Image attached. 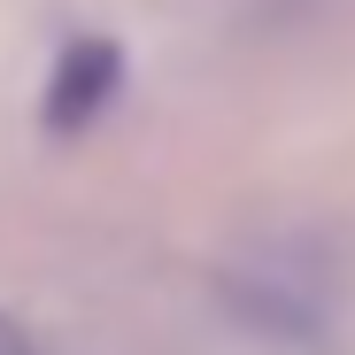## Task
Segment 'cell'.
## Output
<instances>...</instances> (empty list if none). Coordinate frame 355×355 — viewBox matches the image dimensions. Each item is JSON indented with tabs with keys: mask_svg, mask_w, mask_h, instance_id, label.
Returning <instances> with one entry per match:
<instances>
[{
	"mask_svg": "<svg viewBox=\"0 0 355 355\" xmlns=\"http://www.w3.org/2000/svg\"><path fill=\"white\" fill-rule=\"evenodd\" d=\"M0 355H46V347L31 340V324H24L16 309H0Z\"/></svg>",
	"mask_w": 355,
	"mask_h": 355,
	"instance_id": "7a4b0ae2",
	"label": "cell"
},
{
	"mask_svg": "<svg viewBox=\"0 0 355 355\" xmlns=\"http://www.w3.org/2000/svg\"><path fill=\"white\" fill-rule=\"evenodd\" d=\"M116 85H124V46H116L108 31H78L62 54H54L46 93H39V124H46V139H85L101 116H108Z\"/></svg>",
	"mask_w": 355,
	"mask_h": 355,
	"instance_id": "6da1fadb",
	"label": "cell"
}]
</instances>
